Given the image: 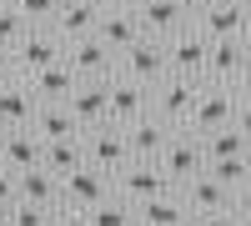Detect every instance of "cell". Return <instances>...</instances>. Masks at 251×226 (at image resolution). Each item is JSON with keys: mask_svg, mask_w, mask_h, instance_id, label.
Instances as JSON below:
<instances>
[{"mask_svg": "<svg viewBox=\"0 0 251 226\" xmlns=\"http://www.w3.org/2000/svg\"><path fill=\"white\" fill-rule=\"evenodd\" d=\"M206 171H211L226 191H236L241 181L251 176V156H216V161H206Z\"/></svg>", "mask_w": 251, "mask_h": 226, "instance_id": "cell-29", "label": "cell"}, {"mask_svg": "<svg viewBox=\"0 0 251 226\" xmlns=\"http://www.w3.org/2000/svg\"><path fill=\"white\" fill-rule=\"evenodd\" d=\"M176 191H181V201H186V211H231V191H226L211 171H201V176H191V181H181Z\"/></svg>", "mask_w": 251, "mask_h": 226, "instance_id": "cell-19", "label": "cell"}, {"mask_svg": "<svg viewBox=\"0 0 251 226\" xmlns=\"http://www.w3.org/2000/svg\"><path fill=\"white\" fill-rule=\"evenodd\" d=\"M106 86H111V80H80V86L71 91V100H66V106L75 111L80 131H91V126H106Z\"/></svg>", "mask_w": 251, "mask_h": 226, "instance_id": "cell-21", "label": "cell"}, {"mask_svg": "<svg viewBox=\"0 0 251 226\" xmlns=\"http://www.w3.org/2000/svg\"><path fill=\"white\" fill-rule=\"evenodd\" d=\"M196 91H201V80H191V75H171L166 71L156 86H151V111L166 121V126H186L191 121V106H196Z\"/></svg>", "mask_w": 251, "mask_h": 226, "instance_id": "cell-1", "label": "cell"}, {"mask_svg": "<svg viewBox=\"0 0 251 226\" xmlns=\"http://www.w3.org/2000/svg\"><path fill=\"white\" fill-rule=\"evenodd\" d=\"M171 131H176V126H166L156 111H146L141 121H131V126H126V146H131V161H156V156L166 151V141H171Z\"/></svg>", "mask_w": 251, "mask_h": 226, "instance_id": "cell-15", "label": "cell"}, {"mask_svg": "<svg viewBox=\"0 0 251 226\" xmlns=\"http://www.w3.org/2000/svg\"><path fill=\"white\" fill-rule=\"evenodd\" d=\"M86 226H136V206L111 191L106 201H96V206L86 211Z\"/></svg>", "mask_w": 251, "mask_h": 226, "instance_id": "cell-28", "label": "cell"}, {"mask_svg": "<svg viewBox=\"0 0 251 226\" xmlns=\"http://www.w3.org/2000/svg\"><path fill=\"white\" fill-rule=\"evenodd\" d=\"M246 46H251V20H246Z\"/></svg>", "mask_w": 251, "mask_h": 226, "instance_id": "cell-44", "label": "cell"}, {"mask_svg": "<svg viewBox=\"0 0 251 226\" xmlns=\"http://www.w3.org/2000/svg\"><path fill=\"white\" fill-rule=\"evenodd\" d=\"M46 226H86V211H75V206H55Z\"/></svg>", "mask_w": 251, "mask_h": 226, "instance_id": "cell-36", "label": "cell"}, {"mask_svg": "<svg viewBox=\"0 0 251 226\" xmlns=\"http://www.w3.org/2000/svg\"><path fill=\"white\" fill-rule=\"evenodd\" d=\"M231 91H236V96H251V55L241 60V71H236V80H231Z\"/></svg>", "mask_w": 251, "mask_h": 226, "instance_id": "cell-37", "label": "cell"}, {"mask_svg": "<svg viewBox=\"0 0 251 226\" xmlns=\"http://www.w3.org/2000/svg\"><path fill=\"white\" fill-rule=\"evenodd\" d=\"M201 146H206V161H216V156H246L251 141H246V131L236 126V121H231V126H221V131H206Z\"/></svg>", "mask_w": 251, "mask_h": 226, "instance_id": "cell-27", "label": "cell"}, {"mask_svg": "<svg viewBox=\"0 0 251 226\" xmlns=\"http://www.w3.org/2000/svg\"><path fill=\"white\" fill-rule=\"evenodd\" d=\"M55 206H35V201H15V206L5 211V226H46Z\"/></svg>", "mask_w": 251, "mask_h": 226, "instance_id": "cell-30", "label": "cell"}, {"mask_svg": "<svg viewBox=\"0 0 251 226\" xmlns=\"http://www.w3.org/2000/svg\"><path fill=\"white\" fill-rule=\"evenodd\" d=\"M10 75H15V55L0 46V80H10Z\"/></svg>", "mask_w": 251, "mask_h": 226, "instance_id": "cell-39", "label": "cell"}, {"mask_svg": "<svg viewBox=\"0 0 251 226\" xmlns=\"http://www.w3.org/2000/svg\"><path fill=\"white\" fill-rule=\"evenodd\" d=\"M206 50H211V40L201 35L196 20H191V25H181L176 35H166V66H171V75H191V80H201V71H206Z\"/></svg>", "mask_w": 251, "mask_h": 226, "instance_id": "cell-7", "label": "cell"}, {"mask_svg": "<svg viewBox=\"0 0 251 226\" xmlns=\"http://www.w3.org/2000/svg\"><path fill=\"white\" fill-rule=\"evenodd\" d=\"M30 121H35V96L25 86V75L0 80V131H20Z\"/></svg>", "mask_w": 251, "mask_h": 226, "instance_id": "cell-17", "label": "cell"}, {"mask_svg": "<svg viewBox=\"0 0 251 226\" xmlns=\"http://www.w3.org/2000/svg\"><path fill=\"white\" fill-rule=\"evenodd\" d=\"M246 20H251V0H216L211 10L196 15V25L206 40H231V35H246Z\"/></svg>", "mask_w": 251, "mask_h": 226, "instance_id": "cell-11", "label": "cell"}, {"mask_svg": "<svg viewBox=\"0 0 251 226\" xmlns=\"http://www.w3.org/2000/svg\"><path fill=\"white\" fill-rule=\"evenodd\" d=\"M246 156H251V151H246Z\"/></svg>", "mask_w": 251, "mask_h": 226, "instance_id": "cell-47", "label": "cell"}, {"mask_svg": "<svg viewBox=\"0 0 251 226\" xmlns=\"http://www.w3.org/2000/svg\"><path fill=\"white\" fill-rule=\"evenodd\" d=\"M166 71H171V66H166V40H156V35H141L131 50L116 55V75L141 80V86H156Z\"/></svg>", "mask_w": 251, "mask_h": 226, "instance_id": "cell-6", "label": "cell"}, {"mask_svg": "<svg viewBox=\"0 0 251 226\" xmlns=\"http://www.w3.org/2000/svg\"><path fill=\"white\" fill-rule=\"evenodd\" d=\"M86 161L91 166H100L106 176H116L126 161H131V146H126V126H91L86 131Z\"/></svg>", "mask_w": 251, "mask_h": 226, "instance_id": "cell-10", "label": "cell"}, {"mask_svg": "<svg viewBox=\"0 0 251 226\" xmlns=\"http://www.w3.org/2000/svg\"><path fill=\"white\" fill-rule=\"evenodd\" d=\"M40 166L55 171V176H71L86 166V131L80 136H66V141H46V151H40Z\"/></svg>", "mask_w": 251, "mask_h": 226, "instance_id": "cell-23", "label": "cell"}, {"mask_svg": "<svg viewBox=\"0 0 251 226\" xmlns=\"http://www.w3.org/2000/svg\"><path fill=\"white\" fill-rule=\"evenodd\" d=\"M231 216H236V226H251V176L231 191Z\"/></svg>", "mask_w": 251, "mask_h": 226, "instance_id": "cell-33", "label": "cell"}, {"mask_svg": "<svg viewBox=\"0 0 251 226\" xmlns=\"http://www.w3.org/2000/svg\"><path fill=\"white\" fill-rule=\"evenodd\" d=\"M146 111H151V86L111 75V86H106V121L111 126H131V121H141Z\"/></svg>", "mask_w": 251, "mask_h": 226, "instance_id": "cell-9", "label": "cell"}, {"mask_svg": "<svg viewBox=\"0 0 251 226\" xmlns=\"http://www.w3.org/2000/svg\"><path fill=\"white\" fill-rule=\"evenodd\" d=\"M246 55H251L246 35H231V40H211V50H206V71H201V80H211V86H231Z\"/></svg>", "mask_w": 251, "mask_h": 226, "instance_id": "cell-14", "label": "cell"}, {"mask_svg": "<svg viewBox=\"0 0 251 226\" xmlns=\"http://www.w3.org/2000/svg\"><path fill=\"white\" fill-rule=\"evenodd\" d=\"M116 191V181L100 171V166H80V171H71V176H60V206H75V211H91L96 201H106Z\"/></svg>", "mask_w": 251, "mask_h": 226, "instance_id": "cell-8", "label": "cell"}, {"mask_svg": "<svg viewBox=\"0 0 251 226\" xmlns=\"http://www.w3.org/2000/svg\"><path fill=\"white\" fill-rule=\"evenodd\" d=\"M161 161V171L171 176V186H181V181H191L206 171V146H201V136L196 131H171V141H166V151L156 156Z\"/></svg>", "mask_w": 251, "mask_h": 226, "instance_id": "cell-4", "label": "cell"}, {"mask_svg": "<svg viewBox=\"0 0 251 226\" xmlns=\"http://www.w3.org/2000/svg\"><path fill=\"white\" fill-rule=\"evenodd\" d=\"M100 5H106V10H136L141 0H100Z\"/></svg>", "mask_w": 251, "mask_h": 226, "instance_id": "cell-41", "label": "cell"}, {"mask_svg": "<svg viewBox=\"0 0 251 226\" xmlns=\"http://www.w3.org/2000/svg\"><path fill=\"white\" fill-rule=\"evenodd\" d=\"M5 211H10V206H0V226H5Z\"/></svg>", "mask_w": 251, "mask_h": 226, "instance_id": "cell-43", "label": "cell"}, {"mask_svg": "<svg viewBox=\"0 0 251 226\" xmlns=\"http://www.w3.org/2000/svg\"><path fill=\"white\" fill-rule=\"evenodd\" d=\"M0 5H5V0H0Z\"/></svg>", "mask_w": 251, "mask_h": 226, "instance_id": "cell-46", "label": "cell"}, {"mask_svg": "<svg viewBox=\"0 0 251 226\" xmlns=\"http://www.w3.org/2000/svg\"><path fill=\"white\" fill-rule=\"evenodd\" d=\"M136 226H146V221H136Z\"/></svg>", "mask_w": 251, "mask_h": 226, "instance_id": "cell-45", "label": "cell"}, {"mask_svg": "<svg viewBox=\"0 0 251 226\" xmlns=\"http://www.w3.org/2000/svg\"><path fill=\"white\" fill-rule=\"evenodd\" d=\"M66 60H71V71H75L80 80H111V75H116V55L100 46L96 35L71 40V46H66Z\"/></svg>", "mask_w": 251, "mask_h": 226, "instance_id": "cell-13", "label": "cell"}, {"mask_svg": "<svg viewBox=\"0 0 251 226\" xmlns=\"http://www.w3.org/2000/svg\"><path fill=\"white\" fill-rule=\"evenodd\" d=\"M136 20H141L146 35L166 40V35H176L181 25H191V10H186L181 0H141V5H136Z\"/></svg>", "mask_w": 251, "mask_h": 226, "instance_id": "cell-16", "label": "cell"}, {"mask_svg": "<svg viewBox=\"0 0 251 226\" xmlns=\"http://www.w3.org/2000/svg\"><path fill=\"white\" fill-rule=\"evenodd\" d=\"M25 30H30V25H25V15H20V10L10 5V0H5V5H0V46H5V50H10V46H15V40H20V35H25Z\"/></svg>", "mask_w": 251, "mask_h": 226, "instance_id": "cell-32", "label": "cell"}, {"mask_svg": "<svg viewBox=\"0 0 251 226\" xmlns=\"http://www.w3.org/2000/svg\"><path fill=\"white\" fill-rule=\"evenodd\" d=\"M10 55H15V75H35V71L55 66V60H66V40H60L50 25H30L10 46Z\"/></svg>", "mask_w": 251, "mask_h": 226, "instance_id": "cell-2", "label": "cell"}, {"mask_svg": "<svg viewBox=\"0 0 251 226\" xmlns=\"http://www.w3.org/2000/svg\"><path fill=\"white\" fill-rule=\"evenodd\" d=\"M186 226H236V216L231 211H191Z\"/></svg>", "mask_w": 251, "mask_h": 226, "instance_id": "cell-35", "label": "cell"}, {"mask_svg": "<svg viewBox=\"0 0 251 226\" xmlns=\"http://www.w3.org/2000/svg\"><path fill=\"white\" fill-rule=\"evenodd\" d=\"M141 35H146V30H141L136 10H106V15H100V25H96V40H100V46H106L111 55L131 50V46H136Z\"/></svg>", "mask_w": 251, "mask_h": 226, "instance_id": "cell-20", "label": "cell"}, {"mask_svg": "<svg viewBox=\"0 0 251 226\" xmlns=\"http://www.w3.org/2000/svg\"><path fill=\"white\" fill-rule=\"evenodd\" d=\"M20 201V176L10 166H0V206H15Z\"/></svg>", "mask_w": 251, "mask_h": 226, "instance_id": "cell-34", "label": "cell"}, {"mask_svg": "<svg viewBox=\"0 0 251 226\" xmlns=\"http://www.w3.org/2000/svg\"><path fill=\"white\" fill-rule=\"evenodd\" d=\"M0 136H5V166H10V171H30V166H40V151H46V141L35 136V126L0 131Z\"/></svg>", "mask_w": 251, "mask_h": 226, "instance_id": "cell-25", "label": "cell"}, {"mask_svg": "<svg viewBox=\"0 0 251 226\" xmlns=\"http://www.w3.org/2000/svg\"><path fill=\"white\" fill-rule=\"evenodd\" d=\"M35 136L40 141H66V136H80V121L66 100H46V106H35Z\"/></svg>", "mask_w": 251, "mask_h": 226, "instance_id": "cell-22", "label": "cell"}, {"mask_svg": "<svg viewBox=\"0 0 251 226\" xmlns=\"http://www.w3.org/2000/svg\"><path fill=\"white\" fill-rule=\"evenodd\" d=\"M25 86H30V96H35V106H46V100H71V91L80 86V75L71 71V60H55V66L25 75Z\"/></svg>", "mask_w": 251, "mask_h": 226, "instance_id": "cell-18", "label": "cell"}, {"mask_svg": "<svg viewBox=\"0 0 251 226\" xmlns=\"http://www.w3.org/2000/svg\"><path fill=\"white\" fill-rule=\"evenodd\" d=\"M116 181V196L131 201V206H141L146 196H161V191H176L171 176L161 171V161H126V166L111 176Z\"/></svg>", "mask_w": 251, "mask_h": 226, "instance_id": "cell-5", "label": "cell"}, {"mask_svg": "<svg viewBox=\"0 0 251 226\" xmlns=\"http://www.w3.org/2000/svg\"><path fill=\"white\" fill-rule=\"evenodd\" d=\"M0 166H5V136H0Z\"/></svg>", "mask_w": 251, "mask_h": 226, "instance_id": "cell-42", "label": "cell"}, {"mask_svg": "<svg viewBox=\"0 0 251 226\" xmlns=\"http://www.w3.org/2000/svg\"><path fill=\"white\" fill-rule=\"evenodd\" d=\"M236 121V91L231 86H211V80H201V91H196V106H191V121H186V131H221V126H231Z\"/></svg>", "mask_w": 251, "mask_h": 226, "instance_id": "cell-3", "label": "cell"}, {"mask_svg": "<svg viewBox=\"0 0 251 226\" xmlns=\"http://www.w3.org/2000/svg\"><path fill=\"white\" fill-rule=\"evenodd\" d=\"M236 126H241L246 141H251V96H236Z\"/></svg>", "mask_w": 251, "mask_h": 226, "instance_id": "cell-38", "label": "cell"}, {"mask_svg": "<svg viewBox=\"0 0 251 226\" xmlns=\"http://www.w3.org/2000/svg\"><path fill=\"white\" fill-rule=\"evenodd\" d=\"M100 15H106V5H100V0H60V10H55V20H50V30L71 46V40H80V35H96Z\"/></svg>", "mask_w": 251, "mask_h": 226, "instance_id": "cell-12", "label": "cell"}, {"mask_svg": "<svg viewBox=\"0 0 251 226\" xmlns=\"http://www.w3.org/2000/svg\"><path fill=\"white\" fill-rule=\"evenodd\" d=\"M186 201H181V191H161V196H146L141 206H136V221H146V226H186Z\"/></svg>", "mask_w": 251, "mask_h": 226, "instance_id": "cell-24", "label": "cell"}, {"mask_svg": "<svg viewBox=\"0 0 251 226\" xmlns=\"http://www.w3.org/2000/svg\"><path fill=\"white\" fill-rule=\"evenodd\" d=\"M181 5H186V10H191V20H196L201 10H211V5H216V0H181Z\"/></svg>", "mask_w": 251, "mask_h": 226, "instance_id": "cell-40", "label": "cell"}, {"mask_svg": "<svg viewBox=\"0 0 251 226\" xmlns=\"http://www.w3.org/2000/svg\"><path fill=\"white\" fill-rule=\"evenodd\" d=\"M20 176V201H35V206H60V176L46 166H30V171H15Z\"/></svg>", "mask_w": 251, "mask_h": 226, "instance_id": "cell-26", "label": "cell"}, {"mask_svg": "<svg viewBox=\"0 0 251 226\" xmlns=\"http://www.w3.org/2000/svg\"><path fill=\"white\" fill-rule=\"evenodd\" d=\"M10 5L25 15V25H50L55 10H60V0H10Z\"/></svg>", "mask_w": 251, "mask_h": 226, "instance_id": "cell-31", "label": "cell"}]
</instances>
